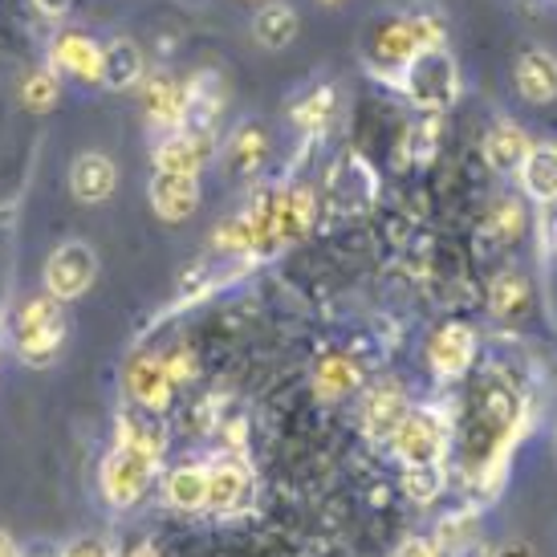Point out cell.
<instances>
[{
	"mask_svg": "<svg viewBox=\"0 0 557 557\" xmlns=\"http://www.w3.org/2000/svg\"><path fill=\"white\" fill-rule=\"evenodd\" d=\"M151 208L168 224H184L200 212V175H180V171H156L151 175Z\"/></svg>",
	"mask_w": 557,
	"mask_h": 557,
	"instance_id": "12",
	"label": "cell"
},
{
	"mask_svg": "<svg viewBox=\"0 0 557 557\" xmlns=\"http://www.w3.org/2000/svg\"><path fill=\"white\" fill-rule=\"evenodd\" d=\"M297 29H301V16L289 0H264L261 9L252 13V41L269 53H281L297 41Z\"/></svg>",
	"mask_w": 557,
	"mask_h": 557,
	"instance_id": "19",
	"label": "cell"
},
{
	"mask_svg": "<svg viewBox=\"0 0 557 557\" xmlns=\"http://www.w3.org/2000/svg\"><path fill=\"white\" fill-rule=\"evenodd\" d=\"M318 220V196L310 187H285L277 196H269V248L277 252L285 245L306 240Z\"/></svg>",
	"mask_w": 557,
	"mask_h": 557,
	"instance_id": "7",
	"label": "cell"
},
{
	"mask_svg": "<svg viewBox=\"0 0 557 557\" xmlns=\"http://www.w3.org/2000/svg\"><path fill=\"white\" fill-rule=\"evenodd\" d=\"M147 74V58L135 37H110L102 46V86L107 90H131Z\"/></svg>",
	"mask_w": 557,
	"mask_h": 557,
	"instance_id": "21",
	"label": "cell"
},
{
	"mask_svg": "<svg viewBox=\"0 0 557 557\" xmlns=\"http://www.w3.org/2000/svg\"><path fill=\"white\" fill-rule=\"evenodd\" d=\"M395 82H399V90L423 114H444L460 98V65L448 53V46H435L428 53H419Z\"/></svg>",
	"mask_w": 557,
	"mask_h": 557,
	"instance_id": "3",
	"label": "cell"
},
{
	"mask_svg": "<svg viewBox=\"0 0 557 557\" xmlns=\"http://www.w3.org/2000/svg\"><path fill=\"white\" fill-rule=\"evenodd\" d=\"M65 342V310L58 297L37 294L21 306L16 318V350L29 367H49Z\"/></svg>",
	"mask_w": 557,
	"mask_h": 557,
	"instance_id": "4",
	"label": "cell"
},
{
	"mask_svg": "<svg viewBox=\"0 0 557 557\" xmlns=\"http://www.w3.org/2000/svg\"><path fill=\"white\" fill-rule=\"evenodd\" d=\"M58 94H62L58 70H33V74H25V82H21V98H25V107H29L33 114H46V110L58 107Z\"/></svg>",
	"mask_w": 557,
	"mask_h": 557,
	"instance_id": "29",
	"label": "cell"
},
{
	"mask_svg": "<svg viewBox=\"0 0 557 557\" xmlns=\"http://www.w3.org/2000/svg\"><path fill=\"white\" fill-rule=\"evenodd\" d=\"M512 82H517V94L525 98L529 107H549L557 102V53L542 46H529L517 65H512Z\"/></svg>",
	"mask_w": 557,
	"mask_h": 557,
	"instance_id": "15",
	"label": "cell"
},
{
	"mask_svg": "<svg viewBox=\"0 0 557 557\" xmlns=\"http://www.w3.org/2000/svg\"><path fill=\"white\" fill-rule=\"evenodd\" d=\"M488 233L496 236V240H517V236L525 233V208L517 200H496L493 208H488Z\"/></svg>",
	"mask_w": 557,
	"mask_h": 557,
	"instance_id": "31",
	"label": "cell"
},
{
	"mask_svg": "<svg viewBox=\"0 0 557 557\" xmlns=\"http://www.w3.org/2000/svg\"><path fill=\"white\" fill-rule=\"evenodd\" d=\"M216 131L212 126H180L163 135L156 147V171H180V175H200L216 159Z\"/></svg>",
	"mask_w": 557,
	"mask_h": 557,
	"instance_id": "8",
	"label": "cell"
},
{
	"mask_svg": "<svg viewBox=\"0 0 557 557\" xmlns=\"http://www.w3.org/2000/svg\"><path fill=\"white\" fill-rule=\"evenodd\" d=\"M435 151H440V114H423L419 123L403 131L399 159L403 168H416V163H432Z\"/></svg>",
	"mask_w": 557,
	"mask_h": 557,
	"instance_id": "27",
	"label": "cell"
},
{
	"mask_svg": "<svg viewBox=\"0 0 557 557\" xmlns=\"http://www.w3.org/2000/svg\"><path fill=\"white\" fill-rule=\"evenodd\" d=\"M395 557H444V554H440V545L428 542V537H407V542L395 549Z\"/></svg>",
	"mask_w": 557,
	"mask_h": 557,
	"instance_id": "34",
	"label": "cell"
},
{
	"mask_svg": "<svg viewBox=\"0 0 557 557\" xmlns=\"http://www.w3.org/2000/svg\"><path fill=\"white\" fill-rule=\"evenodd\" d=\"M444 46V21L435 13H395L387 21H379L371 33H367V46H362V58L374 74L383 78H399L407 65L416 62L419 53Z\"/></svg>",
	"mask_w": 557,
	"mask_h": 557,
	"instance_id": "2",
	"label": "cell"
},
{
	"mask_svg": "<svg viewBox=\"0 0 557 557\" xmlns=\"http://www.w3.org/2000/svg\"><path fill=\"white\" fill-rule=\"evenodd\" d=\"M472 358H476V330L465 322H448L440 325L428 342V362H432V371L440 379H465L468 367H472Z\"/></svg>",
	"mask_w": 557,
	"mask_h": 557,
	"instance_id": "11",
	"label": "cell"
},
{
	"mask_svg": "<svg viewBox=\"0 0 557 557\" xmlns=\"http://www.w3.org/2000/svg\"><path fill=\"white\" fill-rule=\"evenodd\" d=\"M403 493L411 496L416 505H432L435 496L444 493V472H440V465L403 468Z\"/></svg>",
	"mask_w": 557,
	"mask_h": 557,
	"instance_id": "30",
	"label": "cell"
},
{
	"mask_svg": "<svg viewBox=\"0 0 557 557\" xmlns=\"http://www.w3.org/2000/svg\"><path fill=\"white\" fill-rule=\"evenodd\" d=\"M163 496H168V505L184 512L208 509V465L171 468L168 480H163Z\"/></svg>",
	"mask_w": 557,
	"mask_h": 557,
	"instance_id": "24",
	"label": "cell"
},
{
	"mask_svg": "<svg viewBox=\"0 0 557 557\" xmlns=\"http://www.w3.org/2000/svg\"><path fill=\"white\" fill-rule=\"evenodd\" d=\"M517 180L533 203H557V143H533Z\"/></svg>",
	"mask_w": 557,
	"mask_h": 557,
	"instance_id": "22",
	"label": "cell"
},
{
	"mask_svg": "<svg viewBox=\"0 0 557 557\" xmlns=\"http://www.w3.org/2000/svg\"><path fill=\"white\" fill-rule=\"evenodd\" d=\"M252 476L240 456H220L208 465V512H236L248 500Z\"/></svg>",
	"mask_w": 557,
	"mask_h": 557,
	"instance_id": "17",
	"label": "cell"
},
{
	"mask_svg": "<svg viewBox=\"0 0 557 557\" xmlns=\"http://www.w3.org/2000/svg\"><path fill=\"white\" fill-rule=\"evenodd\" d=\"M269 159V131L261 123H240L224 143V171L233 180H248L257 175Z\"/></svg>",
	"mask_w": 557,
	"mask_h": 557,
	"instance_id": "20",
	"label": "cell"
},
{
	"mask_svg": "<svg viewBox=\"0 0 557 557\" xmlns=\"http://www.w3.org/2000/svg\"><path fill=\"white\" fill-rule=\"evenodd\" d=\"M94 277H98V252L86 240H65L49 252L46 261V294L58 301H78L82 294H90Z\"/></svg>",
	"mask_w": 557,
	"mask_h": 557,
	"instance_id": "6",
	"label": "cell"
},
{
	"mask_svg": "<svg viewBox=\"0 0 557 557\" xmlns=\"http://www.w3.org/2000/svg\"><path fill=\"white\" fill-rule=\"evenodd\" d=\"M119 187V168L107 151H82L70 163V191L78 203H107Z\"/></svg>",
	"mask_w": 557,
	"mask_h": 557,
	"instance_id": "16",
	"label": "cell"
},
{
	"mask_svg": "<svg viewBox=\"0 0 557 557\" xmlns=\"http://www.w3.org/2000/svg\"><path fill=\"white\" fill-rule=\"evenodd\" d=\"M362 387V371H358L355 358L346 355H325L318 367H313V391L322 395V399L338 403L346 395H355Z\"/></svg>",
	"mask_w": 557,
	"mask_h": 557,
	"instance_id": "26",
	"label": "cell"
},
{
	"mask_svg": "<svg viewBox=\"0 0 557 557\" xmlns=\"http://www.w3.org/2000/svg\"><path fill=\"white\" fill-rule=\"evenodd\" d=\"M374 196V175L362 156H342L325 175V200L338 212H362Z\"/></svg>",
	"mask_w": 557,
	"mask_h": 557,
	"instance_id": "13",
	"label": "cell"
},
{
	"mask_svg": "<svg viewBox=\"0 0 557 557\" xmlns=\"http://www.w3.org/2000/svg\"><path fill=\"white\" fill-rule=\"evenodd\" d=\"M49 65L82 86H102V46L86 33H58V41L49 46Z\"/></svg>",
	"mask_w": 557,
	"mask_h": 557,
	"instance_id": "14",
	"label": "cell"
},
{
	"mask_svg": "<svg viewBox=\"0 0 557 557\" xmlns=\"http://www.w3.org/2000/svg\"><path fill=\"white\" fill-rule=\"evenodd\" d=\"M131 557H159V554H156V545H139V549H135Z\"/></svg>",
	"mask_w": 557,
	"mask_h": 557,
	"instance_id": "37",
	"label": "cell"
},
{
	"mask_svg": "<svg viewBox=\"0 0 557 557\" xmlns=\"http://www.w3.org/2000/svg\"><path fill=\"white\" fill-rule=\"evenodd\" d=\"M33 4H37V9H41L46 16H62L65 9L74 4V0H33Z\"/></svg>",
	"mask_w": 557,
	"mask_h": 557,
	"instance_id": "35",
	"label": "cell"
},
{
	"mask_svg": "<svg viewBox=\"0 0 557 557\" xmlns=\"http://www.w3.org/2000/svg\"><path fill=\"white\" fill-rule=\"evenodd\" d=\"M139 107L147 114V123L171 135L187 126V114H191V102H187V86L171 74H151V78L139 86Z\"/></svg>",
	"mask_w": 557,
	"mask_h": 557,
	"instance_id": "10",
	"label": "cell"
},
{
	"mask_svg": "<svg viewBox=\"0 0 557 557\" xmlns=\"http://www.w3.org/2000/svg\"><path fill=\"white\" fill-rule=\"evenodd\" d=\"M163 367H168L171 387H187V383H196V374H200V362H196V355H191L187 346L171 350V355L163 358Z\"/></svg>",
	"mask_w": 557,
	"mask_h": 557,
	"instance_id": "32",
	"label": "cell"
},
{
	"mask_svg": "<svg viewBox=\"0 0 557 557\" xmlns=\"http://www.w3.org/2000/svg\"><path fill=\"white\" fill-rule=\"evenodd\" d=\"M505 557H529L525 549H512V554H505Z\"/></svg>",
	"mask_w": 557,
	"mask_h": 557,
	"instance_id": "39",
	"label": "cell"
},
{
	"mask_svg": "<svg viewBox=\"0 0 557 557\" xmlns=\"http://www.w3.org/2000/svg\"><path fill=\"white\" fill-rule=\"evenodd\" d=\"M62 557H114V549H110L107 537H74V542L65 545Z\"/></svg>",
	"mask_w": 557,
	"mask_h": 557,
	"instance_id": "33",
	"label": "cell"
},
{
	"mask_svg": "<svg viewBox=\"0 0 557 557\" xmlns=\"http://www.w3.org/2000/svg\"><path fill=\"white\" fill-rule=\"evenodd\" d=\"M0 557H21V549H16V542L0 529Z\"/></svg>",
	"mask_w": 557,
	"mask_h": 557,
	"instance_id": "36",
	"label": "cell"
},
{
	"mask_svg": "<svg viewBox=\"0 0 557 557\" xmlns=\"http://www.w3.org/2000/svg\"><path fill=\"white\" fill-rule=\"evenodd\" d=\"M318 4H325V9H338L342 0H318Z\"/></svg>",
	"mask_w": 557,
	"mask_h": 557,
	"instance_id": "38",
	"label": "cell"
},
{
	"mask_svg": "<svg viewBox=\"0 0 557 557\" xmlns=\"http://www.w3.org/2000/svg\"><path fill=\"white\" fill-rule=\"evenodd\" d=\"M358 411H362V432H367V440L391 444V435H395V428H399L403 416L411 407H407V391H403L399 379H379V383H371V387L362 391Z\"/></svg>",
	"mask_w": 557,
	"mask_h": 557,
	"instance_id": "9",
	"label": "cell"
},
{
	"mask_svg": "<svg viewBox=\"0 0 557 557\" xmlns=\"http://www.w3.org/2000/svg\"><path fill=\"white\" fill-rule=\"evenodd\" d=\"M529 147H533V139L525 135V126L512 123V119H496L484 135V159L493 171H517L525 163Z\"/></svg>",
	"mask_w": 557,
	"mask_h": 557,
	"instance_id": "23",
	"label": "cell"
},
{
	"mask_svg": "<svg viewBox=\"0 0 557 557\" xmlns=\"http://www.w3.org/2000/svg\"><path fill=\"white\" fill-rule=\"evenodd\" d=\"M334 114H338V86H313L297 98L294 107H289V119H294L297 131H306V135H322L325 126L334 123Z\"/></svg>",
	"mask_w": 557,
	"mask_h": 557,
	"instance_id": "25",
	"label": "cell"
},
{
	"mask_svg": "<svg viewBox=\"0 0 557 557\" xmlns=\"http://www.w3.org/2000/svg\"><path fill=\"white\" fill-rule=\"evenodd\" d=\"M554 248H557V220H554Z\"/></svg>",
	"mask_w": 557,
	"mask_h": 557,
	"instance_id": "40",
	"label": "cell"
},
{
	"mask_svg": "<svg viewBox=\"0 0 557 557\" xmlns=\"http://www.w3.org/2000/svg\"><path fill=\"white\" fill-rule=\"evenodd\" d=\"M163 448H168V435L159 423L139 416H119V440L102 460V496L110 505L126 509L147 493Z\"/></svg>",
	"mask_w": 557,
	"mask_h": 557,
	"instance_id": "1",
	"label": "cell"
},
{
	"mask_svg": "<svg viewBox=\"0 0 557 557\" xmlns=\"http://www.w3.org/2000/svg\"><path fill=\"white\" fill-rule=\"evenodd\" d=\"M525 306H529V281L517 269L496 273L493 285H488V310L496 318H517V313H525Z\"/></svg>",
	"mask_w": 557,
	"mask_h": 557,
	"instance_id": "28",
	"label": "cell"
},
{
	"mask_svg": "<svg viewBox=\"0 0 557 557\" xmlns=\"http://www.w3.org/2000/svg\"><path fill=\"white\" fill-rule=\"evenodd\" d=\"M391 448L403 460V468H423L440 465L448 451V423L440 411L423 407V411H407L403 423L391 435Z\"/></svg>",
	"mask_w": 557,
	"mask_h": 557,
	"instance_id": "5",
	"label": "cell"
},
{
	"mask_svg": "<svg viewBox=\"0 0 557 557\" xmlns=\"http://www.w3.org/2000/svg\"><path fill=\"white\" fill-rule=\"evenodd\" d=\"M126 391H131V399L147 407V411H168L171 403V379H168V367H163V358L159 355H139L131 367H126Z\"/></svg>",
	"mask_w": 557,
	"mask_h": 557,
	"instance_id": "18",
	"label": "cell"
}]
</instances>
